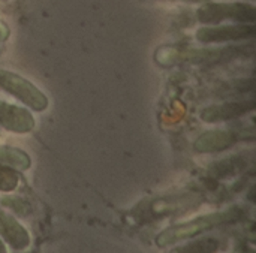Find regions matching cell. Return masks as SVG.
I'll return each instance as SVG.
<instances>
[{"label": "cell", "mask_w": 256, "mask_h": 253, "mask_svg": "<svg viewBox=\"0 0 256 253\" xmlns=\"http://www.w3.org/2000/svg\"><path fill=\"white\" fill-rule=\"evenodd\" d=\"M18 184V176L9 170L0 165V190H12Z\"/></svg>", "instance_id": "obj_11"}, {"label": "cell", "mask_w": 256, "mask_h": 253, "mask_svg": "<svg viewBox=\"0 0 256 253\" xmlns=\"http://www.w3.org/2000/svg\"><path fill=\"white\" fill-rule=\"evenodd\" d=\"M0 162L18 170H27L30 166V158L24 152L10 147H0Z\"/></svg>", "instance_id": "obj_9"}, {"label": "cell", "mask_w": 256, "mask_h": 253, "mask_svg": "<svg viewBox=\"0 0 256 253\" xmlns=\"http://www.w3.org/2000/svg\"><path fill=\"white\" fill-rule=\"evenodd\" d=\"M255 106L254 100H244V102H226L222 105H214L210 108H206L201 114V118L208 123L231 120L236 117H240L249 111H252Z\"/></svg>", "instance_id": "obj_4"}, {"label": "cell", "mask_w": 256, "mask_h": 253, "mask_svg": "<svg viewBox=\"0 0 256 253\" xmlns=\"http://www.w3.org/2000/svg\"><path fill=\"white\" fill-rule=\"evenodd\" d=\"M219 249V243L216 240H201L196 243H190L184 248H180L174 253H213Z\"/></svg>", "instance_id": "obj_10"}, {"label": "cell", "mask_w": 256, "mask_h": 253, "mask_svg": "<svg viewBox=\"0 0 256 253\" xmlns=\"http://www.w3.org/2000/svg\"><path fill=\"white\" fill-rule=\"evenodd\" d=\"M3 34H4V36L8 34V33H6V26H3V24L0 22V36H3Z\"/></svg>", "instance_id": "obj_12"}, {"label": "cell", "mask_w": 256, "mask_h": 253, "mask_svg": "<svg viewBox=\"0 0 256 253\" xmlns=\"http://www.w3.org/2000/svg\"><path fill=\"white\" fill-rule=\"evenodd\" d=\"M254 28L246 27H222V28H202L198 33V39L204 42L214 40H228V39H240L248 34H252Z\"/></svg>", "instance_id": "obj_8"}, {"label": "cell", "mask_w": 256, "mask_h": 253, "mask_svg": "<svg viewBox=\"0 0 256 253\" xmlns=\"http://www.w3.org/2000/svg\"><path fill=\"white\" fill-rule=\"evenodd\" d=\"M0 126L18 132V134H26L33 129L34 120L30 112H27L22 108H16L14 105L4 104L0 100Z\"/></svg>", "instance_id": "obj_3"}, {"label": "cell", "mask_w": 256, "mask_h": 253, "mask_svg": "<svg viewBox=\"0 0 256 253\" xmlns=\"http://www.w3.org/2000/svg\"><path fill=\"white\" fill-rule=\"evenodd\" d=\"M0 234L15 249H24L28 244V236L24 228L4 213H0Z\"/></svg>", "instance_id": "obj_7"}, {"label": "cell", "mask_w": 256, "mask_h": 253, "mask_svg": "<svg viewBox=\"0 0 256 253\" xmlns=\"http://www.w3.org/2000/svg\"><path fill=\"white\" fill-rule=\"evenodd\" d=\"M252 6H243V4H212L206 6L200 10V18L202 21H218L224 18H237V20H246L249 18L254 21V14H246V10H252Z\"/></svg>", "instance_id": "obj_5"}, {"label": "cell", "mask_w": 256, "mask_h": 253, "mask_svg": "<svg viewBox=\"0 0 256 253\" xmlns=\"http://www.w3.org/2000/svg\"><path fill=\"white\" fill-rule=\"evenodd\" d=\"M0 253H6V249H4V246H3L2 242H0Z\"/></svg>", "instance_id": "obj_13"}, {"label": "cell", "mask_w": 256, "mask_h": 253, "mask_svg": "<svg viewBox=\"0 0 256 253\" xmlns=\"http://www.w3.org/2000/svg\"><path fill=\"white\" fill-rule=\"evenodd\" d=\"M0 88L18 98L34 111H44L48 106V99L40 90H38L28 80L9 70L0 69Z\"/></svg>", "instance_id": "obj_2"}, {"label": "cell", "mask_w": 256, "mask_h": 253, "mask_svg": "<svg viewBox=\"0 0 256 253\" xmlns=\"http://www.w3.org/2000/svg\"><path fill=\"white\" fill-rule=\"evenodd\" d=\"M240 216H242V210H238V208L228 210L224 213H213L208 216H202V218H198L195 220L186 222L183 225L166 230L165 232H162L158 237V243H159V246H166V244L176 243L178 240L190 238V237H195V236H198L207 230L234 222V220L240 219Z\"/></svg>", "instance_id": "obj_1"}, {"label": "cell", "mask_w": 256, "mask_h": 253, "mask_svg": "<svg viewBox=\"0 0 256 253\" xmlns=\"http://www.w3.org/2000/svg\"><path fill=\"white\" fill-rule=\"evenodd\" d=\"M237 141V135L226 130H213L204 134L196 142L195 148L198 152H219L225 150Z\"/></svg>", "instance_id": "obj_6"}]
</instances>
